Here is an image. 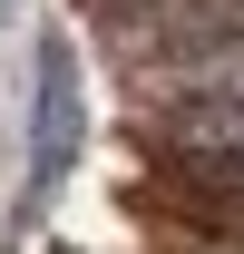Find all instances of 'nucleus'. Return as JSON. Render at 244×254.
<instances>
[{"label":"nucleus","instance_id":"obj_2","mask_svg":"<svg viewBox=\"0 0 244 254\" xmlns=\"http://www.w3.org/2000/svg\"><path fill=\"white\" fill-rule=\"evenodd\" d=\"M166 147L185 166H215V176H244V88H195L166 108Z\"/></svg>","mask_w":244,"mask_h":254},{"label":"nucleus","instance_id":"obj_1","mask_svg":"<svg viewBox=\"0 0 244 254\" xmlns=\"http://www.w3.org/2000/svg\"><path fill=\"white\" fill-rule=\"evenodd\" d=\"M78 127H88V108H78V49L49 30L39 39V98H30V195H49L78 166Z\"/></svg>","mask_w":244,"mask_h":254},{"label":"nucleus","instance_id":"obj_3","mask_svg":"<svg viewBox=\"0 0 244 254\" xmlns=\"http://www.w3.org/2000/svg\"><path fill=\"white\" fill-rule=\"evenodd\" d=\"M205 254H235V245H205Z\"/></svg>","mask_w":244,"mask_h":254}]
</instances>
